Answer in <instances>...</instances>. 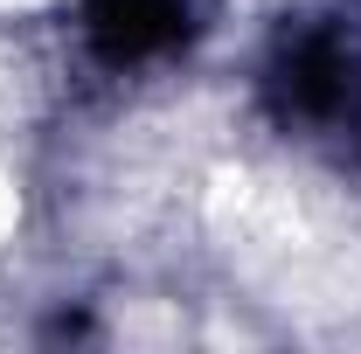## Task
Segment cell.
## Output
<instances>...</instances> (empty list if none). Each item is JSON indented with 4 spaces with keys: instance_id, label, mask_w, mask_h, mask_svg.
Wrapping results in <instances>:
<instances>
[{
    "instance_id": "cell-1",
    "label": "cell",
    "mask_w": 361,
    "mask_h": 354,
    "mask_svg": "<svg viewBox=\"0 0 361 354\" xmlns=\"http://www.w3.org/2000/svg\"><path fill=\"white\" fill-rule=\"evenodd\" d=\"M264 97L285 133L341 139L361 160V0L285 14L264 63Z\"/></svg>"
},
{
    "instance_id": "cell-2",
    "label": "cell",
    "mask_w": 361,
    "mask_h": 354,
    "mask_svg": "<svg viewBox=\"0 0 361 354\" xmlns=\"http://www.w3.org/2000/svg\"><path fill=\"white\" fill-rule=\"evenodd\" d=\"M209 0H84V42L104 70H153L202 42Z\"/></svg>"
}]
</instances>
